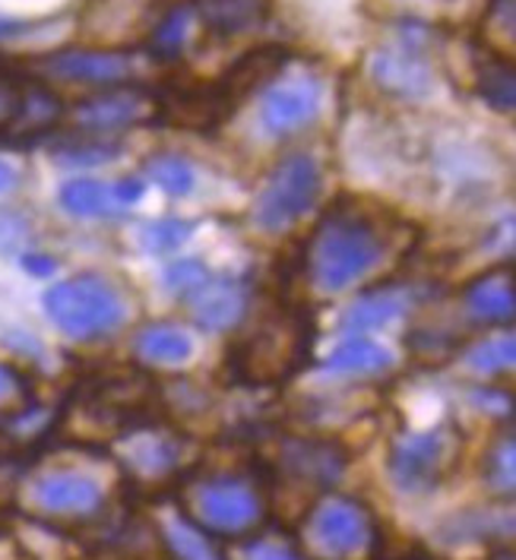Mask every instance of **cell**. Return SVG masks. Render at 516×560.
Instances as JSON below:
<instances>
[{
	"label": "cell",
	"mask_w": 516,
	"mask_h": 560,
	"mask_svg": "<svg viewBox=\"0 0 516 560\" xmlns=\"http://www.w3.org/2000/svg\"><path fill=\"white\" fill-rule=\"evenodd\" d=\"M197 10L194 7H175L168 10V16L159 23V30L152 32V48L159 55H178L184 45L190 42V30H194Z\"/></svg>",
	"instance_id": "28"
},
{
	"label": "cell",
	"mask_w": 516,
	"mask_h": 560,
	"mask_svg": "<svg viewBox=\"0 0 516 560\" xmlns=\"http://www.w3.org/2000/svg\"><path fill=\"white\" fill-rule=\"evenodd\" d=\"M501 538V535H516L514 513H497V510H469L462 516H456L447 526L450 541H479V538Z\"/></svg>",
	"instance_id": "24"
},
{
	"label": "cell",
	"mask_w": 516,
	"mask_h": 560,
	"mask_svg": "<svg viewBox=\"0 0 516 560\" xmlns=\"http://www.w3.org/2000/svg\"><path fill=\"white\" fill-rule=\"evenodd\" d=\"M23 266H26V272H32V276H51L58 269V264L48 254H26Z\"/></svg>",
	"instance_id": "36"
},
{
	"label": "cell",
	"mask_w": 516,
	"mask_h": 560,
	"mask_svg": "<svg viewBox=\"0 0 516 560\" xmlns=\"http://www.w3.org/2000/svg\"><path fill=\"white\" fill-rule=\"evenodd\" d=\"M20 112H23V92L13 83L0 80V130L13 127L20 120Z\"/></svg>",
	"instance_id": "35"
},
{
	"label": "cell",
	"mask_w": 516,
	"mask_h": 560,
	"mask_svg": "<svg viewBox=\"0 0 516 560\" xmlns=\"http://www.w3.org/2000/svg\"><path fill=\"white\" fill-rule=\"evenodd\" d=\"M162 532H165V548L172 551L175 560H225V555L219 551V545L213 541V535L200 529L184 513H175Z\"/></svg>",
	"instance_id": "22"
},
{
	"label": "cell",
	"mask_w": 516,
	"mask_h": 560,
	"mask_svg": "<svg viewBox=\"0 0 516 560\" xmlns=\"http://www.w3.org/2000/svg\"><path fill=\"white\" fill-rule=\"evenodd\" d=\"M459 459V431L454 424H434L427 431L396 438L390 450V478L402 494H427Z\"/></svg>",
	"instance_id": "6"
},
{
	"label": "cell",
	"mask_w": 516,
	"mask_h": 560,
	"mask_svg": "<svg viewBox=\"0 0 516 560\" xmlns=\"http://www.w3.org/2000/svg\"><path fill=\"white\" fill-rule=\"evenodd\" d=\"M146 194L143 177H121V180H92V177H77L67 180L58 190V203L63 212L77 219H115L130 212Z\"/></svg>",
	"instance_id": "10"
},
{
	"label": "cell",
	"mask_w": 516,
	"mask_h": 560,
	"mask_svg": "<svg viewBox=\"0 0 516 560\" xmlns=\"http://www.w3.org/2000/svg\"><path fill=\"white\" fill-rule=\"evenodd\" d=\"M118 149L121 147L108 137L86 133V140H73V143L58 149V162H63V165H105L118 155Z\"/></svg>",
	"instance_id": "29"
},
{
	"label": "cell",
	"mask_w": 516,
	"mask_h": 560,
	"mask_svg": "<svg viewBox=\"0 0 516 560\" xmlns=\"http://www.w3.org/2000/svg\"><path fill=\"white\" fill-rule=\"evenodd\" d=\"M479 89L494 108L516 112V70H511V67H488L479 77Z\"/></svg>",
	"instance_id": "31"
},
{
	"label": "cell",
	"mask_w": 516,
	"mask_h": 560,
	"mask_svg": "<svg viewBox=\"0 0 516 560\" xmlns=\"http://www.w3.org/2000/svg\"><path fill=\"white\" fill-rule=\"evenodd\" d=\"M485 247L497 257H507L514 260L516 257V212H507L501 215L491 229L485 232Z\"/></svg>",
	"instance_id": "33"
},
{
	"label": "cell",
	"mask_w": 516,
	"mask_h": 560,
	"mask_svg": "<svg viewBox=\"0 0 516 560\" xmlns=\"http://www.w3.org/2000/svg\"><path fill=\"white\" fill-rule=\"evenodd\" d=\"M127 466L137 475H168L178 466V443L172 441L168 434H159V431H133L130 438V450H127Z\"/></svg>",
	"instance_id": "20"
},
{
	"label": "cell",
	"mask_w": 516,
	"mask_h": 560,
	"mask_svg": "<svg viewBox=\"0 0 516 560\" xmlns=\"http://www.w3.org/2000/svg\"><path fill=\"white\" fill-rule=\"evenodd\" d=\"M210 30L222 35L250 32L263 20V0H197L194 7Z\"/></svg>",
	"instance_id": "21"
},
{
	"label": "cell",
	"mask_w": 516,
	"mask_h": 560,
	"mask_svg": "<svg viewBox=\"0 0 516 560\" xmlns=\"http://www.w3.org/2000/svg\"><path fill=\"white\" fill-rule=\"evenodd\" d=\"M485 481L491 491L516 498V428L504 431L485 453Z\"/></svg>",
	"instance_id": "26"
},
{
	"label": "cell",
	"mask_w": 516,
	"mask_h": 560,
	"mask_svg": "<svg viewBox=\"0 0 516 560\" xmlns=\"http://www.w3.org/2000/svg\"><path fill=\"white\" fill-rule=\"evenodd\" d=\"M194 523L207 529L213 538H244L250 532L263 529L270 513L257 481L244 475H210L194 485L190 501Z\"/></svg>",
	"instance_id": "4"
},
{
	"label": "cell",
	"mask_w": 516,
	"mask_h": 560,
	"mask_svg": "<svg viewBox=\"0 0 516 560\" xmlns=\"http://www.w3.org/2000/svg\"><path fill=\"white\" fill-rule=\"evenodd\" d=\"M367 73L374 80V86L390 92L396 98L406 102H422L434 92V67L422 55V48L409 38L377 48L367 60Z\"/></svg>",
	"instance_id": "9"
},
{
	"label": "cell",
	"mask_w": 516,
	"mask_h": 560,
	"mask_svg": "<svg viewBox=\"0 0 516 560\" xmlns=\"http://www.w3.org/2000/svg\"><path fill=\"white\" fill-rule=\"evenodd\" d=\"M307 538L327 560L374 558L380 532L365 503L352 498H324L307 516Z\"/></svg>",
	"instance_id": "7"
},
{
	"label": "cell",
	"mask_w": 516,
	"mask_h": 560,
	"mask_svg": "<svg viewBox=\"0 0 516 560\" xmlns=\"http://www.w3.org/2000/svg\"><path fill=\"white\" fill-rule=\"evenodd\" d=\"M409 311V292L399 285H380L374 292L362 295L345 314H342V329L345 332H374L399 320Z\"/></svg>",
	"instance_id": "17"
},
{
	"label": "cell",
	"mask_w": 516,
	"mask_h": 560,
	"mask_svg": "<svg viewBox=\"0 0 516 560\" xmlns=\"http://www.w3.org/2000/svg\"><path fill=\"white\" fill-rule=\"evenodd\" d=\"M16 184H20V172H16L7 159H0V194L16 190Z\"/></svg>",
	"instance_id": "37"
},
{
	"label": "cell",
	"mask_w": 516,
	"mask_h": 560,
	"mask_svg": "<svg viewBox=\"0 0 516 560\" xmlns=\"http://www.w3.org/2000/svg\"><path fill=\"white\" fill-rule=\"evenodd\" d=\"M320 187H324V172L314 155L307 152L285 155L282 162H275L254 200V222L267 232H279L298 222L317 203Z\"/></svg>",
	"instance_id": "5"
},
{
	"label": "cell",
	"mask_w": 516,
	"mask_h": 560,
	"mask_svg": "<svg viewBox=\"0 0 516 560\" xmlns=\"http://www.w3.org/2000/svg\"><path fill=\"white\" fill-rule=\"evenodd\" d=\"M143 177H146L150 184H155L159 190L172 194V197H187V194L197 187V172H194V165H190L184 155H175V152H155L152 159H146Z\"/></svg>",
	"instance_id": "23"
},
{
	"label": "cell",
	"mask_w": 516,
	"mask_h": 560,
	"mask_svg": "<svg viewBox=\"0 0 516 560\" xmlns=\"http://www.w3.org/2000/svg\"><path fill=\"white\" fill-rule=\"evenodd\" d=\"M466 361L479 374L511 371V368H516V332H511V336H494V339H485V342L472 346L466 352Z\"/></svg>",
	"instance_id": "27"
},
{
	"label": "cell",
	"mask_w": 516,
	"mask_h": 560,
	"mask_svg": "<svg viewBox=\"0 0 516 560\" xmlns=\"http://www.w3.org/2000/svg\"><path fill=\"white\" fill-rule=\"evenodd\" d=\"M390 250V225L384 212L339 200L327 209L304 244V269L324 292H345L384 264Z\"/></svg>",
	"instance_id": "1"
},
{
	"label": "cell",
	"mask_w": 516,
	"mask_h": 560,
	"mask_svg": "<svg viewBox=\"0 0 516 560\" xmlns=\"http://www.w3.org/2000/svg\"><path fill=\"white\" fill-rule=\"evenodd\" d=\"M42 304H45L48 320L70 339L108 336L124 324V314H127L118 289L95 272H83V276L51 285L42 298Z\"/></svg>",
	"instance_id": "3"
},
{
	"label": "cell",
	"mask_w": 516,
	"mask_h": 560,
	"mask_svg": "<svg viewBox=\"0 0 516 560\" xmlns=\"http://www.w3.org/2000/svg\"><path fill=\"white\" fill-rule=\"evenodd\" d=\"M207 272H210V266L200 264V260H175V264L165 269V285H168V292L184 298Z\"/></svg>",
	"instance_id": "32"
},
{
	"label": "cell",
	"mask_w": 516,
	"mask_h": 560,
	"mask_svg": "<svg viewBox=\"0 0 516 560\" xmlns=\"http://www.w3.org/2000/svg\"><path fill=\"white\" fill-rule=\"evenodd\" d=\"M187 307L194 320L203 329H228L242 320L244 314V285L232 276L207 272L187 295Z\"/></svg>",
	"instance_id": "15"
},
{
	"label": "cell",
	"mask_w": 516,
	"mask_h": 560,
	"mask_svg": "<svg viewBox=\"0 0 516 560\" xmlns=\"http://www.w3.org/2000/svg\"><path fill=\"white\" fill-rule=\"evenodd\" d=\"M42 70L55 80H67V83L112 89L124 86L137 73V60L127 51L73 48V51H58V55L42 60Z\"/></svg>",
	"instance_id": "11"
},
{
	"label": "cell",
	"mask_w": 516,
	"mask_h": 560,
	"mask_svg": "<svg viewBox=\"0 0 516 560\" xmlns=\"http://www.w3.org/2000/svg\"><path fill=\"white\" fill-rule=\"evenodd\" d=\"M282 466L317 488H330L345 469V453L330 441H289L282 450Z\"/></svg>",
	"instance_id": "16"
},
{
	"label": "cell",
	"mask_w": 516,
	"mask_h": 560,
	"mask_svg": "<svg viewBox=\"0 0 516 560\" xmlns=\"http://www.w3.org/2000/svg\"><path fill=\"white\" fill-rule=\"evenodd\" d=\"M32 498L48 516H92L102 510L105 491L92 475L80 469H51L35 478Z\"/></svg>",
	"instance_id": "12"
},
{
	"label": "cell",
	"mask_w": 516,
	"mask_h": 560,
	"mask_svg": "<svg viewBox=\"0 0 516 560\" xmlns=\"http://www.w3.org/2000/svg\"><path fill=\"white\" fill-rule=\"evenodd\" d=\"M466 311L491 326L516 324V260L491 266L462 292Z\"/></svg>",
	"instance_id": "14"
},
{
	"label": "cell",
	"mask_w": 516,
	"mask_h": 560,
	"mask_svg": "<svg viewBox=\"0 0 516 560\" xmlns=\"http://www.w3.org/2000/svg\"><path fill=\"white\" fill-rule=\"evenodd\" d=\"M146 108H150V102L140 89L112 86L98 89L95 95L83 98L73 108V120L83 133L108 137V133H118V130L140 124L146 118Z\"/></svg>",
	"instance_id": "13"
},
{
	"label": "cell",
	"mask_w": 516,
	"mask_h": 560,
	"mask_svg": "<svg viewBox=\"0 0 516 560\" xmlns=\"http://www.w3.org/2000/svg\"><path fill=\"white\" fill-rule=\"evenodd\" d=\"M225 560H307L298 541L285 532H270L257 529L250 535L238 538V548H235V558Z\"/></svg>",
	"instance_id": "25"
},
{
	"label": "cell",
	"mask_w": 516,
	"mask_h": 560,
	"mask_svg": "<svg viewBox=\"0 0 516 560\" xmlns=\"http://www.w3.org/2000/svg\"><path fill=\"white\" fill-rule=\"evenodd\" d=\"M194 232V225L187 222V219H155L150 222L143 232H140V241L150 247L152 254H172V250H178L184 241L190 237Z\"/></svg>",
	"instance_id": "30"
},
{
	"label": "cell",
	"mask_w": 516,
	"mask_h": 560,
	"mask_svg": "<svg viewBox=\"0 0 516 560\" xmlns=\"http://www.w3.org/2000/svg\"><path fill=\"white\" fill-rule=\"evenodd\" d=\"M324 368L333 374H349V377H371V374L390 371L394 354L367 336H349L345 342H339L333 352L327 354Z\"/></svg>",
	"instance_id": "18"
},
{
	"label": "cell",
	"mask_w": 516,
	"mask_h": 560,
	"mask_svg": "<svg viewBox=\"0 0 516 560\" xmlns=\"http://www.w3.org/2000/svg\"><path fill=\"white\" fill-rule=\"evenodd\" d=\"M194 352L190 336L172 324L143 326L133 339V354L150 364H181Z\"/></svg>",
	"instance_id": "19"
},
{
	"label": "cell",
	"mask_w": 516,
	"mask_h": 560,
	"mask_svg": "<svg viewBox=\"0 0 516 560\" xmlns=\"http://www.w3.org/2000/svg\"><path fill=\"white\" fill-rule=\"evenodd\" d=\"M23 399H30V386H26V381L20 377L16 368L0 364V406H3V402H23Z\"/></svg>",
	"instance_id": "34"
},
{
	"label": "cell",
	"mask_w": 516,
	"mask_h": 560,
	"mask_svg": "<svg viewBox=\"0 0 516 560\" xmlns=\"http://www.w3.org/2000/svg\"><path fill=\"white\" fill-rule=\"evenodd\" d=\"M324 86L314 77H289L263 89L257 124L267 137H292L320 118Z\"/></svg>",
	"instance_id": "8"
},
{
	"label": "cell",
	"mask_w": 516,
	"mask_h": 560,
	"mask_svg": "<svg viewBox=\"0 0 516 560\" xmlns=\"http://www.w3.org/2000/svg\"><path fill=\"white\" fill-rule=\"evenodd\" d=\"M310 352V324L302 311H275L228 352V371L244 386H282Z\"/></svg>",
	"instance_id": "2"
}]
</instances>
